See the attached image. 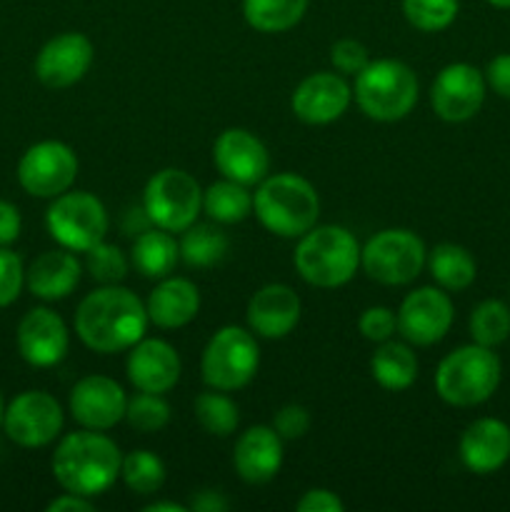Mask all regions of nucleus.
I'll list each match as a JSON object with an SVG mask.
<instances>
[{
	"mask_svg": "<svg viewBox=\"0 0 510 512\" xmlns=\"http://www.w3.org/2000/svg\"><path fill=\"white\" fill-rule=\"evenodd\" d=\"M395 315H398V333L403 335L405 343L415 348H430L450 333L455 308L448 290L425 285L405 295Z\"/></svg>",
	"mask_w": 510,
	"mask_h": 512,
	"instance_id": "ddd939ff",
	"label": "nucleus"
},
{
	"mask_svg": "<svg viewBox=\"0 0 510 512\" xmlns=\"http://www.w3.org/2000/svg\"><path fill=\"white\" fill-rule=\"evenodd\" d=\"M203 213L215 223H243L253 213V193L248 185L223 178L203 190Z\"/></svg>",
	"mask_w": 510,
	"mask_h": 512,
	"instance_id": "c85d7f7f",
	"label": "nucleus"
},
{
	"mask_svg": "<svg viewBox=\"0 0 510 512\" xmlns=\"http://www.w3.org/2000/svg\"><path fill=\"white\" fill-rule=\"evenodd\" d=\"M460 13V0H403V15L420 33L450 28Z\"/></svg>",
	"mask_w": 510,
	"mask_h": 512,
	"instance_id": "f704fd0d",
	"label": "nucleus"
},
{
	"mask_svg": "<svg viewBox=\"0 0 510 512\" xmlns=\"http://www.w3.org/2000/svg\"><path fill=\"white\" fill-rule=\"evenodd\" d=\"M485 83L500 98L510 100V53L495 55L485 68Z\"/></svg>",
	"mask_w": 510,
	"mask_h": 512,
	"instance_id": "37998d69",
	"label": "nucleus"
},
{
	"mask_svg": "<svg viewBox=\"0 0 510 512\" xmlns=\"http://www.w3.org/2000/svg\"><path fill=\"white\" fill-rule=\"evenodd\" d=\"M460 460L475 475H493L510 460V425L498 418H478L460 435Z\"/></svg>",
	"mask_w": 510,
	"mask_h": 512,
	"instance_id": "4be33fe9",
	"label": "nucleus"
},
{
	"mask_svg": "<svg viewBox=\"0 0 510 512\" xmlns=\"http://www.w3.org/2000/svg\"><path fill=\"white\" fill-rule=\"evenodd\" d=\"M18 353L33 368H53L63 363L70 348V333L65 320L50 308H33L18 325Z\"/></svg>",
	"mask_w": 510,
	"mask_h": 512,
	"instance_id": "a211bd4d",
	"label": "nucleus"
},
{
	"mask_svg": "<svg viewBox=\"0 0 510 512\" xmlns=\"http://www.w3.org/2000/svg\"><path fill=\"white\" fill-rule=\"evenodd\" d=\"M65 415L45 390H25L5 405V435L20 448H45L63 433Z\"/></svg>",
	"mask_w": 510,
	"mask_h": 512,
	"instance_id": "f8f14e48",
	"label": "nucleus"
},
{
	"mask_svg": "<svg viewBox=\"0 0 510 512\" xmlns=\"http://www.w3.org/2000/svg\"><path fill=\"white\" fill-rule=\"evenodd\" d=\"M120 478H123L125 488L135 495H155L165 483V463L150 450H133V453L123 455V465H120Z\"/></svg>",
	"mask_w": 510,
	"mask_h": 512,
	"instance_id": "2f4dec72",
	"label": "nucleus"
},
{
	"mask_svg": "<svg viewBox=\"0 0 510 512\" xmlns=\"http://www.w3.org/2000/svg\"><path fill=\"white\" fill-rule=\"evenodd\" d=\"M80 275H83V265L75 258L73 250H48V253H40L25 270V285L35 298L55 303V300H65L78 288Z\"/></svg>",
	"mask_w": 510,
	"mask_h": 512,
	"instance_id": "b1692460",
	"label": "nucleus"
},
{
	"mask_svg": "<svg viewBox=\"0 0 510 512\" xmlns=\"http://www.w3.org/2000/svg\"><path fill=\"white\" fill-rule=\"evenodd\" d=\"M418 78L403 60H370L355 75L353 98L358 108L378 123H395L410 115L418 103Z\"/></svg>",
	"mask_w": 510,
	"mask_h": 512,
	"instance_id": "423d86ee",
	"label": "nucleus"
},
{
	"mask_svg": "<svg viewBox=\"0 0 510 512\" xmlns=\"http://www.w3.org/2000/svg\"><path fill=\"white\" fill-rule=\"evenodd\" d=\"M370 375L375 383L390 393H403L418 380V358L410 343L385 340L370 358Z\"/></svg>",
	"mask_w": 510,
	"mask_h": 512,
	"instance_id": "bb28decb",
	"label": "nucleus"
},
{
	"mask_svg": "<svg viewBox=\"0 0 510 512\" xmlns=\"http://www.w3.org/2000/svg\"><path fill=\"white\" fill-rule=\"evenodd\" d=\"M78 178V155L68 143L40 140L30 145L18 163V183L33 198H58Z\"/></svg>",
	"mask_w": 510,
	"mask_h": 512,
	"instance_id": "9b49d317",
	"label": "nucleus"
},
{
	"mask_svg": "<svg viewBox=\"0 0 510 512\" xmlns=\"http://www.w3.org/2000/svg\"><path fill=\"white\" fill-rule=\"evenodd\" d=\"M145 512H190L188 505L173 503V500H160V503H150L143 508Z\"/></svg>",
	"mask_w": 510,
	"mask_h": 512,
	"instance_id": "de8ad7c7",
	"label": "nucleus"
},
{
	"mask_svg": "<svg viewBox=\"0 0 510 512\" xmlns=\"http://www.w3.org/2000/svg\"><path fill=\"white\" fill-rule=\"evenodd\" d=\"M360 243L343 225H315L298 238L293 263L313 288L333 290L350 283L360 268Z\"/></svg>",
	"mask_w": 510,
	"mask_h": 512,
	"instance_id": "20e7f679",
	"label": "nucleus"
},
{
	"mask_svg": "<svg viewBox=\"0 0 510 512\" xmlns=\"http://www.w3.org/2000/svg\"><path fill=\"white\" fill-rule=\"evenodd\" d=\"M93 58L95 48L88 35L60 33L40 48L38 58H35V78L45 88H70L85 78V73L93 65Z\"/></svg>",
	"mask_w": 510,
	"mask_h": 512,
	"instance_id": "dca6fc26",
	"label": "nucleus"
},
{
	"mask_svg": "<svg viewBox=\"0 0 510 512\" xmlns=\"http://www.w3.org/2000/svg\"><path fill=\"white\" fill-rule=\"evenodd\" d=\"M468 328L473 343L498 348L510 338V308L503 300H483L470 313Z\"/></svg>",
	"mask_w": 510,
	"mask_h": 512,
	"instance_id": "72a5a7b5",
	"label": "nucleus"
},
{
	"mask_svg": "<svg viewBox=\"0 0 510 512\" xmlns=\"http://www.w3.org/2000/svg\"><path fill=\"white\" fill-rule=\"evenodd\" d=\"M148 320L163 330H178L195 320L200 310V290L188 278H168L158 280L145 300Z\"/></svg>",
	"mask_w": 510,
	"mask_h": 512,
	"instance_id": "393cba45",
	"label": "nucleus"
},
{
	"mask_svg": "<svg viewBox=\"0 0 510 512\" xmlns=\"http://www.w3.org/2000/svg\"><path fill=\"white\" fill-rule=\"evenodd\" d=\"M48 233L60 248L73 253H88L108 235L110 218L103 200L95 198L85 190H65L63 195L53 198L48 213H45Z\"/></svg>",
	"mask_w": 510,
	"mask_h": 512,
	"instance_id": "6e6552de",
	"label": "nucleus"
},
{
	"mask_svg": "<svg viewBox=\"0 0 510 512\" xmlns=\"http://www.w3.org/2000/svg\"><path fill=\"white\" fill-rule=\"evenodd\" d=\"M228 235L210 223H193L180 238V260L190 268H213L228 253Z\"/></svg>",
	"mask_w": 510,
	"mask_h": 512,
	"instance_id": "7c9ffc66",
	"label": "nucleus"
},
{
	"mask_svg": "<svg viewBox=\"0 0 510 512\" xmlns=\"http://www.w3.org/2000/svg\"><path fill=\"white\" fill-rule=\"evenodd\" d=\"M248 328L265 340H280L295 330L300 323V298L290 285L270 283L263 285L248 300Z\"/></svg>",
	"mask_w": 510,
	"mask_h": 512,
	"instance_id": "412c9836",
	"label": "nucleus"
},
{
	"mask_svg": "<svg viewBox=\"0 0 510 512\" xmlns=\"http://www.w3.org/2000/svg\"><path fill=\"white\" fill-rule=\"evenodd\" d=\"M485 73L470 63H450L430 85V105L445 123H465L475 118L485 103Z\"/></svg>",
	"mask_w": 510,
	"mask_h": 512,
	"instance_id": "4468645a",
	"label": "nucleus"
},
{
	"mask_svg": "<svg viewBox=\"0 0 510 512\" xmlns=\"http://www.w3.org/2000/svg\"><path fill=\"white\" fill-rule=\"evenodd\" d=\"M125 373H128L130 385L140 393L165 395L178 385L183 363H180L178 350L168 340L143 338L130 348Z\"/></svg>",
	"mask_w": 510,
	"mask_h": 512,
	"instance_id": "aec40b11",
	"label": "nucleus"
},
{
	"mask_svg": "<svg viewBox=\"0 0 510 512\" xmlns=\"http://www.w3.org/2000/svg\"><path fill=\"white\" fill-rule=\"evenodd\" d=\"M25 285V268L18 253L0 248V308H8L20 298Z\"/></svg>",
	"mask_w": 510,
	"mask_h": 512,
	"instance_id": "4c0bfd02",
	"label": "nucleus"
},
{
	"mask_svg": "<svg viewBox=\"0 0 510 512\" xmlns=\"http://www.w3.org/2000/svg\"><path fill=\"white\" fill-rule=\"evenodd\" d=\"M350 100H353V88L348 85L345 75L320 70V73L300 80L290 98V108H293L295 118L303 123L328 125L343 118L345 110L350 108Z\"/></svg>",
	"mask_w": 510,
	"mask_h": 512,
	"instance_id": "f3484780",
	"label": "nucleus"
},
{
	"mask_svg": "<svg viewBox=\"0 0 510 512\" xmlns=\"http://www.w3.org/2000/svg\"><path fill=\"white\" fill-rule=\"evenodd\" d=\"M95 505L90 503V498L75 493H63L60 498L50 500L48 512H93Z\"/></svg>",
	"mask_w": 510,
	"mask_h": 512,
	"instance_id": "49530a36",
	"label": "nucleus"
},
{
	"mask_svg": "<svg viewBox=\"0 0 510 512\" xmlns=\"http://www.w3.org/2000/svg\"><path fill=\"white\" fill-rule=\"evenodd\" d=\"M145 303L123 285H100L75 310V333L85 348L100 355L130 350L148 330Z\"/></svg>",
	"mask_w": 510,
	"mask_h": 512,
	"instance_id": "f257e3e1",
	"label": "nucleus"
},
{
	"mask_svg": "<svg viewBox=\"0 0 510 512\" xmlns=\"http://www.w3.org/2000/svg\"><path fill=\"white\" fill-rule=\"evenodd\" d=\"M20 230H23L20 210L8 200H0V248L13 245L20 238Z\"/></svg>",
	"mask_w": 510,
	"mask_h": 512,
	"instance_id": "c03bdc74",
	"label": "nucleus"
},
{
	"mask_svg": "<svg viewBox=\"0 0 510 512\" xmlns=\"http://www.w3.org/2000/svg\"><path fill=\"white\" fill-rule=\"evenodd\" d=\"M310 0H243V18L258 33H285L303 20Z\"/></svg>",
	"mask_w": 510,
	"mask_h": 512,
	"instance_id": "c756f323",
	"label": "nucleus"
},
{
	"mask_svg": "<svg viewBox=\"0 0 510 512\" xmlns=\"http://www.w3.org/2000/svg\"><path fill=\"white\" fill-rule=\"evenodd\" d=\"M298 512H343L345 503L328 488H313L295 503Z\"/></svg>",
	"mask_w": 510,
	"mask_h": 512,
	"instance_id": "79ce46f5",
	"label": "nucleus"
},
{
	"mask_svg": "<svg viewBox=\"0 0 510 512\" xmlns=\"http://www.w3.org/2000/svg\"><path fill=\"white\" fill-rule=\"evenodd\" d=\"M503 378V365L493 348L460 345L440 360L435 370V393L453 408H475L493 398Z\"/></svg>",
	"mask_w": 510,
	"mask_h": 512,
	"instance_id": "39448f33",
	"label": "nucleus"
},
{
	"mask_svg": "<svg viewBox=\"0 0 510 512\" xmlns=\"http://www.w3.org/2000/svg\"><path fill=\"white\" fill-rule=\"evenodd\" d=\"M123 453L100 430L65 435L53 453V478L65 493L98 498L120 478Z\"/></svg>",
	"mask_w": 510,
	"mask_h": 512,
	"instance_id": "f03ea898",
	"label": "nucleus"
},
{
	"mask_svg": "<svg viewBox=\"0 0 510 512\" xmlns=\"http://www.w3.org/2000/svg\"><path fill=\"white\" fill-rule=\"evenodd\" d=\"M330 63L338 70L340 75H358L365 65L370 63L368 48H365L360 40L353 38H340L335 40L333 48H330Z\"/></svg>",
	"mask_w": 510,
	"mask_h": 512,
	"instance_id": "ea45409f",
	"label": "nucleus"
},
{
	"mask_svg": "<svg viewBox=\"0 0 510 512\" xmlns=\"http://www.w3.org/2000/svg\"><path fill=\"white\" fill-rule=\"evenodd\" d=\"M125 420L138 433H160L170 423V405L165 403L163 395L138 390V395L128 400Z\"/></svg>",
	"mask_w": 510,
	"mask_h": 512,
	"instance_id": "c9c22d12",
	"label": "nucleus"
},
{
	"mask_svg": "<svg viewBox=\"0 0 510 512\" xmlns=\"http://www.w3.org/2000/svg\"><path fill=\"white\" fill-rule=\"evenodd\" d=\"M203 210V188L180 168H163L143 190V213L148 223L168 233H183Z\"/></svg>",
	"mask_w": 510,
	"mask_h": 512,
	"instance_id": "1a4fd4ad",
	"label": "nucleus"
},
{
	"mask_svg": "<svg viewBox=\"0 0 510 512\" xmlns=\"http://www.w3.org/2000/svg\"><path fill=\"white\" fill-rule=\"evenodd\" d=\"M275 433L283 440H300L310 430V413L303 405H283L273 418Z\"/></svg>",
	"mask_w": 510,
	"mask_h": 512,
	"instance_id": "a19ab883",
	"label": "nucleus"
},
{
	"mask_svg": "<svg viewBox=\"0 0 510 512\" xmlns=\"http://www.w3.org/2000/svg\"><path fill=\"white\" fill-rule=\"evenodd\" d=\"M428 273L435 280V285L448 293H460V290L470 288L478 275V263L470 255L468 248L455 243H440L428 253Z\"/></svg>",
	"mask_w": 510,
	"mask_h": 512,
	"instance_id": "cd10ccee",
	"label": "nucleus"
},
{
	"mask_svg": "<svg viewBox=\"0 0 510 512\" xmlns=\"http://www.w3.org/2000/svg\"><path fill=\"white\" fill-rule=\"evenodd\" d=\"M253 213L268 233L300 238L318 225L320 198L310 180L298 173H275L258 183Z\"/></svg>",
	"mask_w": 510,
	"mask_h": 512,
	"instance_id": "7ed1b4c3",
	"label": "nucleus"
},
{
	"mask_svg": "<svg viewBox=\"0 0 510 512\" xmlns=\"http://www.w3.org/2000/svg\"><path fill=\"white\" fill-rule=\"evenodd\" d=\"M358 330L370 343H385L398 330V315L385 305H373V308L363 310V315L358 318Z\"/></svg>",
	"mask_w": 510,
	"mask_h": 512,
	"instance_id": "58836bf2",
	"label": "nucleus"
},
{
	"mask_svg": "<svg viewBox=\"0 0 510 512\" xmlns=\"http://www.w3.org/2000/svg\"><path fill=\"white\" fill-rule=\"evenodd\" d=\"M428 250L420 235L405 228L375 233L360 250V268L380 285H408L423 273Z\"/></svg>",
	"mask_w": 510,
	"mask_h": 512,
	"instance_id": "9d476101",
	"label": "nucleus"
},
{
	"mask_svg": "<svg viewBox=\"0 0 510 512\" xmlns=\"http://www.w3.org/2000/svg\"><path fill=\"white\" fill-rule=\"evenodd\" d=\"M493 8H500V10H510V0H488Z\"/></svg>",
	"mask_w": 510,
	"mask_h": 512,
	"instance_id": "09e8293b",
	"label": "nucleus"
},
{
	"mask_svg": "<svg viewBox=\"0 0 510 512\" xmlns=\"http://www.w3.org/2000/svg\"><path fill=\"white\" fill-rule=\"evenodd\" d=\"M213 163L223 178L240 185H258L270 173V155L263 140L245 128H228L215 138Z\"/></svg>",
	"mask_w": 510,
	"mask_h": 512,
	"instance_id": "6ab92c4d",
	"label": "nucleus"
},
{
	"mask_svg": "<svg viewBox=\"0 0 510 512\" xmlns=\"http://www.w3.org/2000/svg\"><path fill=\"white\" fill-rule=\"evenodd\" d=\"M85 268H88L90 278L100 285H120L128 275V258L123 250L113 243H98L85 253Z\"/></svg>",
	"mask_w": 510,
	"mask_h": 512,
	"instance_id": "e433bc0d",
	"label": "nucleus"
},
{
	"mask_svg": "<svg viewBox=\"0 0 510 512\" xmlns=\"http://www.w3.org/2000/svg\"><path fill=\"white\" fill-rule=\"evenodd\" d=\"M260 365V348L253 330L225 325L208 340L200 358L203 383L213 390L233 393L255 378Z\"/></svg>",
	"mask_w": 510,
	"mask_h": 512,
	"instance_id": "0eeeda50",
	"label": "nucleus"
},
{
	"mask_svg": "<svg viewBox=\"0 0 510 512\" xmlns=\"http://www.w3.org/2000/svg\"><path fill=\"white\" fill-rule=\"evenodd\" d=\"M188 508L195 512H225L228 510V500L218 490H198V493H193Z\"/></svg>",
	"mask_w": 510,
	"mask_h": 512,
	"instance_id": "a18cd8bd",
	"label": "nucleus"
},
{
	"mask_svg": "<svg viewBox=\"0 0 510 512\" xmlns=\"http://www.w3.org/2000/svg\"><path fill=\"white\" fill-rule=\"evenodd\" d=\"M233 465L245 483H270L283 465V438L273 425H253L235 443Z\"/></svg>",
	"mask_w": 510,
	"mask_h": 512,
	"instance_id": "5701e85b",
	"label": "nucleus"
},
{
	"mask_svg": "<svg viewBox=\"0 0 510 512\" xmlns=\"http://www.w3.org/2000/svg\"><path fill=\"white\" fill-rule=\"evenodd\" d=\"M180 260V248L175 243L173 235L163 228L143 230L138 238L133 240L130 248V263L135 265L143 278L163 280L175 270Z\"/></svg>",
	"mask_w": 510,
	"mask_h": 512,
	"instance_id": "a878e982",
	"label": "nucleus"
},
{
	"mask_svg": "<svg viewBox=\"0 0 510 512\" xmlns=\"http://www.w3.org/2000/svg\"><path fill=\"white\" fill-rule=\"evenodd\" d=\"M70 415L75 423L85 430H105L115 428L120 420H125L128 408V395L108 375H85L70 390Z\"/></svg>",
	"mask_w": 510,
	"mask_h": 512,
	"instance_id": "2eb2a0df",
	"label": "nucleus"
},
{
	"mask_svg": "<svg viewBox=\"0 0 510 512\" xmlns=\"http://www.w3.org/2000/svg\"><path fill=\"white\" fill-rule=\"evenodd\" d=\"M195 418H198L200 428L205 433L215 435V438H228V435L235 433L240 423V413L238 405L223 393V390H213L210 388L208 393H200L195 398Z\"/></svg>",
	"mask_w": 510,
	"mask_h": 512,
	"instance_id": "473e14b6",
	"label": "nucleus"
},
{
	"mask_svg": "<svg viewBox=\"0 0 510 512\" xmlns=\"http://www.w3.org/2000/svg\"><path fill=\"white\" fill-rule=\"evenodd\" d=\"M3 415H5V403H3V393H0V425H3Z\"/></svg>",
	"mask_w": 510,
	"mask_h": 512,
	"instance_id": "8fccbe9b",
	"label": "nucleus"
}]
</instances>
